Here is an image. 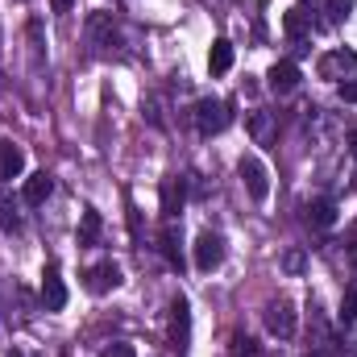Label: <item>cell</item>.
Wrapping results in <instances>:
<instances>
[{
	"label": "cell",
	"mask_w": 357,
	"mask_h": 357,
	"mask_svg": "<svg viewBox=\"0 0 357 357\" xmlns=\"http://www.w3.org/2000/svg\"><path fill=\"white\" fill-rule=\"evenodd\" d=\"M316 71H320V79H354L357 75V54L354 50H328V54H320V63H316Z\"/></svg>",
	"instance_id": "obj_1"
},
{
	"label": "cell",
	"mask_w": 357,
	"mask_h": 357,
	"mask_svg": "<svg viewBox=\"0 0 357 357\" xmlns=\"http://www.w3.org/2000/svg\"><path fill=\"white\" fill-rule=\"evenodd\" d=\"M229 121H233V112H229V104L225 100H199L195 104V125H199V133H220V129H229Z\"/></svg>",
	"instance_id": "obj_2"
},
{
	"label": "cell",
	"mask_w": 357,
	"mask_h": 357,
	"mask_svg": "<svg viewBox=\"0 0 357 357\" xmlns=\"http://www.w3.org/2000/svg\"><path fill=\"white\" fill-rule=\"evenodd\" d=\"M237 175H241V183H245V191H250V199H266L270 195V171L258 162V158H241V167H237Z\"/></svg>",
	"instance_id": "obj_3"
},
{
	"label": "cell",
	"mask_w": 357,
	"mask_h": 357,
	"mask_svg": "<svg viewBox=\"0 0 357 357\" xmlns=\"http://www.w3.org/2000/svg\"><path fill=\"white\" fill-rule=\"evenodd\" d=\"M245 129H250L254 146H270V142H274V133H278V116L266 112V108H254V112L245 116Z\"/></svg>",
	"instance_id": "obj_4"
},
{
	"label": "cell",
	"mask_w": 357,
	"mask_h": 357,
	"mask_svg": "<svg viewBox=\"0 0 357 357\" xmlns=\"http://www.w3.org/2000/svg\"><path fill=\"white\" fill-rule=\"evenodd\" d=\"M220 262H225V241L216 233H199V241H195V266L216 270Z\"/></svg>",
	"instance_id": "obj_5"
},
{
	"label": "cell",
	"mask_w": 357,
	"mask_h": 357,
	"mask_svg": "<svg viewBox=\"0 0 357 357\" xmlns=\"http://www.w3.org/2000/svg\"><path fill=\"white\" fill-rule=\"evenodd\" d=\"M266 328L274 333V337H282V341L295 333V307H291L287 299H278V303L266 307Z\"/></svg>",
	"instance_id": "obj_6"
},
{
	"label": "cell",
	"mask_w": 357,
	"mask_h": 357,
	"mask_svg": "<svg viewBox=\"0 0 357 357\" xmlns=\"http://www.w3.org/2000/svg\"><path fill=\"white\" fill-rule=\"evenodd\" d=\"M125 278H121V266H112V262H100V266L88 270V291L91 295H108V291H116Z\"/></svg>",
	"instance_id": "obj_7"
},
{
	"label": "cell",
	"mask_w": 357,
	"mask_h": 357,
	"mask_svg": "<svg viewBox=\"0 0 357 357\" xmlns=\"http://www.w3.org/2000/svg\"><path fill=\"white\" fill-rule=\"evenodd\" d=\"M266 79H270V91H274V96H291V91L299 88V67L282 59V63H274V67H270Z\"/></svg>",
	"instance_id": "obj_8"
},
{
	"label": "cell",
	"mask_w": 357,
	"mask_h": 357,
	"mask_svg": "<svg viewBox=\"0 0 357 357\" xmlns=\"http://www.w3.org/2000/svg\"><path fill=\"white\" fill-rule=\"evenodd\" d=\"M25 171V150L8 137H0V178H17Z\"/></svg>",
	"instance_id": "obj_9"
},
{
	"label": "cell",
	"mask_w": 357,
	"mask_h": 357,
	"mask_svg": "<svg viewBox=\"0 0 357 357\" xmlns=\"http://www.w3.org/2000/svg\"><path fill=\"white\" fill-rule=\"evenodd\" d=\"M50 191H54V178L46 175V171H33V175L25 178V191H21V195H25L29 208H42V204L50 199Z\"/></svg>",
	"instance_id": "obj_10"
},
{
	"label": "cell",
	"mask_w": 357,
	"mask_h": 357,
	"mask_svg": "<svg viewBox=\"0 0 357 357\" xmlns=\"http://www.w3.org/2000/svg\"><path fill=\"white\" fill-rule=\"evenodd\" d=\"M42 303H46V312H63V307H67V287H63L59 270H46V282H42Z\"/></svg>",
	"instance_id": "obj_11"
},
{
	"label": "cell",
	"mask_w": 357,
	"mask_h": 357,
	"mask_svg": "<svg viewBox=\"0 0 357 357\" xmlns=\"http://www.w3.org/2000/svg\"><path fill=\"white\" fill-rule=\"evenodd\" d=\"M171 312H175V316H171V337H175V345L183 349V345H187V333H191V307H187V299L178 295L175 303H171Z\"/></svg>",
	"instance_id": "obj_12"
},
{
	"label": "cell",
	"mask_w": 357,
	"mask_h": 357,
	"mask_svg": "<svg viewBox=\"0 0 357 357\" xmlns=\"http://www.w3.org/2000/svg\"><path fill=\"white\" fill-rule=\"evenodd\" d=\"M112 33H116V25H112V13H91V17H88V38H91V46H104V42H112Z\"/></svg>",
	"instance_id": "obj_13"
},
{
	"label": "cell",
	"mask_w": 357,
	"mask_h": 357,
	"mask_svg": "<svg viewBox=\"0 0 357 357\" xmlns=\"http://www.w3.org/2000/svg\"><path fill=\"white\" fill-rule=\"evenodd\" d=\"M208 67H212V75H225V71L233 67V42H229V38H216V42H212Z\"/></svg>",
	"instance_id": "obj_14"
},
{
	"label": "cell",
	"mask_w": 357,
	"mask_h": 357,
	"mask_svg": "<svg viewBox=\"0 0 357 357\" xmlns=\"http://www.w3.org/2000/svg\"><path fill=\"white\" fill-rule=\"evenodd\" d=\"M183 178H167L162 183V212H167V220H175V212L183 208Z\"/></svg>",
	"instance_id": "obj_15"
},
{
	"label": "cell",
	"mask_w": 357,
	"mask_h": 357,
	"mask_svg": "<svg viewBox=\"0 0 357 357\" xmlns=\"http://www.w3.org/2000/svg\"><path fill=\"white\" fill-rule=\"evenodd\" d=\"M333 220H337V204H333V199H316V204H307V225L328 229Z\"/></svg>",
	"instance_id": "obj_16"
},
{
	"label": "cell",
	"mask_w": 357,
	"mask_h": 357,
	"mask_svg": "<svg viewBox=\"0 0 357 357\" xmlns=\"http://www.w3.org/2000/svg\"><path fill=\"white\" fill-rule=\"evenodd\" d=\"M0 229H4V233H17V229H21V212H17V204H13L8 195L0 199Z\"/></svg>",
	"instance_id": "obj_17"
},
{
	"label": "cell",
	"mask_w": 357,
	"mask_h": 357,
	"mask_svg": "<svg viewBox=\"0 0 357 357\" xmlns=\"http://www.w3.org/2000/svg\"><path fill=\"white\" fill-rule=\"evenodd\" d=\"M162 254L178 266V225H175V220H167V225H162Z\"/></svg>",
	"instance_id": "obj_18"
},
{
	"label": "cell",
	"mask_w": 357,
	"mask_h": 357,
	"mask_svg": "<svg viewBox=\"0 0 357 357\" xmlns=\"http://www.w3.org/2000/svg\"><path fill=\"white\" fill-rule=\"evenodd\" d=\"M96 237H100V216L96 212H84V233H79V245H96Z\"/></svg>",
	"instance_id": "obj_19"
},
{
	"label": "cell",
	"mask_w": 357,
	"mask_h": 357,
	"mask_svg": "<svg viewBox=\"0 0 357 357\" xmlns=\"http://www.w3.org/2000/svg\"><path fill=\"white\" fill-rule=\"evenodd\" d=\"M341 324H357V287H349L345 291V299H341Z\"/></svg>",
	"instance_id": "obj_20"
},
{
	"label": "cell",
	"mask_w": 357,
	"mask_h": 357,
	"mask_svg": "<svg viewBox=\"0 0 357 357\" xmlns=\"http://www.w3.org/2000/svg\"><path fill=\"white\" fill-rule=\"evenodd\" d=\"M328 4V21H345L354 13V0H324Z\"/></svg>",
	"instance_id": "obj_21"
},
{
	"label": "cell",
	"mask_w": 357,
	"mask_h": 357,
	"mask_svg": "<svg viewBox=\"0 0 357 357\" xmlns=\"http://www.w3.org/2000/svg\"><path fill=\"white\" fill-rule=\"evenodd\" d=\"M303 266H307V258H303L299 250H291V254H282V270H287V274H303Z\"/></svg>",
	"instance_id": "obj_22"
},
{
	"label": "cell",
	"mask_w": 357,
	"mask_h": 357,
	"mask_svg": "<svg viewBox=\"0 0 357 357\" xmlns=\"http://www.w3.org/2000/svg\"><path fill=\"white\" fill-rule=\"evenodd\" d=\"M104 357H137V349H133L129 341H112V345L104 349Z\"/></svg>",
	"instance_id": "obj_23"
},
{
	"label": "cell",
	"mask_w": 357,
	"mask_h": 357,
	"mask_svg": "<svg viewBox=\"0 0 357 357\" xmlns=\"http://www.w3.org/2000/svg\"><path fill=\"white\" fill-rule=\"evenodd\" d=\"M287 33H303V8H291L287 13Z\"/></svg>",
	"instance_id": "obj_24"
},
{
	"label": "cell",
	"mask_w": 357,
	"mask_h": 357,
	"mask_svg": "<svg viewBox=\"0 0 357 357\" xmlns=\"http://www.w3.org/2000/svg\"><path fill=\"white\" fill-rule=\"evenodd\" d=\"M337 91H341V100H345V104H357V79H345Z\"/></svg>",
	"instance_id": "obj_25"
},
{
	"label": "cell",
	"mask_w": 357,
	"mask_h": 357,
	"mask_svg": "<svg viewBox=\"0 0 357 357\" xmlns=\"http://www.w3.org/2000/svg\"><path fill=\"white\" fill-rule=\"evenodd\" d=\"M50 4H54V13H71L75 8V0H50Z\"/></svg>",
	"instance_id": "obj_26"
},
{
	"label": "cell",
	"mask_w": 357,
	"mask_h": 357,
	"mask_svg": "<svg viewBox=\"0 0 357 357\" xmlns=\"http://www.w3.org/2000/svg\"><path fill=\"white\" fill-rule=\"evenodd\" d=\"M349 150H354V158H357V133H354V137H349Z\"/></svg>",
	"instance_id": "obj_27"
},
{
	"label": "cell",
	"mask_w": 357,
	"mask_h": 357,
	"mask_svg": "<svg viewBox=\"0 0 357 357\" xmlns=\"http://www.w3.org/2000/svg\"><path fill=\"white\" fill-rule=\"evenodd\" d=\"M4 357H21V354H17V349H13V354H4Z\"/></svg>",
	"instance_id": "obj_28"
},
{
	"label": "cell",
	"mask_w": 357,
	"mask_h": 357,
	"mask_svg": "<svg viewBox=\"0 0 357 357\" xmlns=\"http://www.w3.org/2000/svg\"><path fill=\"white\" fill-rule=\"evenodd\" d=\"M354 266H357V245H354Z\"/></svg>",
	"instance_id": "obj_29"
}]
</instances>
